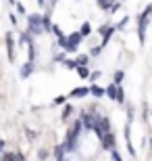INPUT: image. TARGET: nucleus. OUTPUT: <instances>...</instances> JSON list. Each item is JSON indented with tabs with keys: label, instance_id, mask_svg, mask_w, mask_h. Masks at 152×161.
<instances>
[{
	"label": "nucleus",
	"instance_id": "nucleus-1",
	"mask_svg": "<svg viewBox=\"0 0 152 161\" xmlns=\"http://www.w3.org/2000/svg\"><path fill=\"white\" fill-rule=\"evenodd\" d=\"M27 31H29L31 36H40V34H44L42 15H29V17H27Z\"/></svg>",
	"mask_w": 152,
	"mask_h": 161
},
{
	"label": "nucleus",
	"instance_id": "nucleus-2",
	"mask_svg": "<svg viewBox=\"0 0 152 161\" xmlns=\"http://www.w3.org/2000/svg\"><path fill=\"white\" fill-rule=\"evenodd\" d=\"M83 40V36H81V31H73L67 40H65V44H63V48L67 50V53H75L77 50V46H79V42Z\"/></svg>",
	"mask_w": 152,
	"mask_h": 161
},
{
	"label": "nucleus",
	"instance_id": "nucleus-3",
	"mask_svg": "<svg viewBox=\"0 0 152 161\" xmlns=\"http://www.w3.org/2000/svg\"><path fill=\"white\" fill-rule=\"evenodd\" d=\"M148 19L144 13L140 15V19H138V40H140V44H144L146 42V27H148Z\"/></svg>",
	"mask_w": 152,
	"mask_h": 161
},
{
	"label": "nucleus",
	"instance_id": "nucleus-4",
	"mask_svg": "<svg viewBox=\"0 0 152 161\" xmlns=\"http://www.w3.org/2000/svg\"><path fill=\"white\" fill-rule=\"evenodd\" d=\"M100 144H102V149L113 151L115 147H117V138H115V134H113V132H106L104 136H102V140H100Z\"/></svg>",
	"mask_w": 152,
	"mask_h": 161
},
{
	"label": "nucleus",
	"instance_id": "nucleus-5",
	"mask_svg": "<svg viewBox=\"0 0 152 161\" xmlns=\"http://www.w3.org/2000/svg\"><path fill=\"white\" fill-rule=\"evenodd\" d=\"M96 117H98V115L81 113V117H79V119H81V124H83V128H86V130H92V128H94V124H96Z\"/></svg>",
	"mask_w": 152,
	"mask_h": 161
},
{
	"label": "nucleus",
	"instance_id": "nucleus-6",
	"mask_svg": "<svg viewBox=\"0 0 152 161\" xmlns=\"http://www.w3.org/2000/svg\"><path fill=\"white\" fill-rule=\"evenodd\" d=\"M117 31V27H100L98 34H102V46H106L108 44V40H111V36Z\"/></svg>",
	"mask_w": 152,
	"mask_h": 161
},
{
	"label": "nucleus",
	"instance_id": "nucleus-7",
	"mask_svg": "<svg viewBox=\"0 0 152 161\" xmlns=\"http://www.w3.org/2000/svg\"><path fill=\"white\" fill-rule=\"evenodd\" d=\"M6 53H8V61L15 63V44H13V36L6 34Z\"/></svg>",
	"mask_w": 152,
	"mask_h": 161
},
{
	"label": "nucleus",
	"instance_id": "nucleus-8",
	"mask_svg": "<svg viewBox=\"0 0 152 161\" xmlns=\"http://www.w3.org/2000/svg\"><path fill=\"white\" fill-rule=\"evenodd\" d=\"M106 96H108L111 101H117V96H119V86H117L115 82L106 86Z\"/></svg>",
	"mask_w": 152,
	"mask_h": 161
},
{
	"label": "nucleus",
	"instance_id": "nucleus-9",
	"mask_svg": "<svg viewBox=\"0 0 152 161\" xmlns=\"http://www.w3.org/2000/svg\"><path fill=\"white\" fill-rule=\"evenodd\" d=\"M90 94L96 96V98H102V96H106V88H100L98 84H92L90 86Z\"/></svg>",
	"mask_w": 152,
	"mask_h": 161
},
{
	"label": "nucleus",
	"instance_id": "nucleus-10",
	"mask_svg": "<svg viewBox=\"0 0 152 161\" xmlns=\"http://www.w3.org/2000/svg\"><path fill=\"white\" fill-rule=\"evenodd\" d=\"M88 94H90V88H73L71 90V96H75V98H83Z\"/></svg>",
	"mask_w": 152,
	"mask_h": 161
},
{
	"label": "nucleus",
	"instance_id": "nucleus-11",
	"mask_svg": "<svg viewBox=\"0 0 152 161\" xmlns=\"http://www.w3.org/2000/svg\"><path fill=\"white\" fill-rule=\"evenodd\" d=\"M31 73H34V63L29 61V63H25V65L21 67V78H29Z\"/></svg>",
	"mask_w": 152,
	"mask_h": 161
},
{
	"label": "nucleus",
	"instance_id": "nucleus-12",
	"mask_svg": "<svg viewBox=\"0 0 152 161\" xmlns=\"http://www.w3.org/2000/svg\"><path fill=\"white\" fill-rule=\"evenodd\" d=\"M75 71H77V75H79V78H90V69H88V65H79Z\"/></svg>",
	"mask_w": 152,
	"mask_h": 161
},
{
	"label": "nucleus",
	"instance_id": "nucleus-13",
	"mask_svg": "<svg viewBox=\"0 0 152 161\" xmlns=\"http://www.w3.org/2000/svg\"><path fill=\"white\" fill-rule=\"evenodd\" d=\"M42 23H44V31H52V21L48 15H42Z\"/></svg>",
	"mask_w": 152,
	"mask_h": 161
},
{
	"label": "nucleus",
	"instance_id": "nucleus-14",
	"mask_svg": "<svg viewBox=\"0 0 152 161\" xmlns=\"http://www.w3.org/2000/svg\"><path fill=\"white\" fill-rule=\"evenodd\" d=\"M96 2H98L100 8H104V11H111V6H113V2H115V0H96Z\"/></svg>",
	"mask_w": 152,
	"mask_h": 161
},
{
	"label": "nucleus",
	"instance_id": "nucleus-15",
	"mask_svg": "<svg viewBox=\"0 0 152 161\" xmlns=\"http://www.w3.org/2000/svg\"><path fill=\"white\" fill-rule=\"evenodd\" d=\"M79 31H81V36H83V38H88L90 34H92V25H90L88 21H86V23L81 25V30H79Z\"/></svg>",
	"mask_w": 152,
	"mask_h": 161
},
{
	"label": "nucleus",
	"instance_id": "nucleus-16",
	"mask_svg": "<svg viewBox=\"0 0 152 161\" xmlns=\"http://www.w3.org/2000/svg\"><path fill=\"white\" fill-rule=\"evenodd\" d=\"M0 161H17V153H2Z\"/></svg>",
	"mask_w": 152,
	"mask_h": 161
},
{
	"label": "nucleus",
	"instance_id": "nucleus-17",
	"mask_svg": "<svg viewBox=\"0 0 152 161\" xmlns=\"http://www.w3.org/2000/svg\"><path fill=\"white\" fill-rule=\"evenodd\" d=\"M88 61H90L88 54H79V57L75 59V63H77V67H79V65H88Z\"/></svg>",
	"mask_w": 152,
	"mask_h": 161
},
{
	"label": "nucleus",
	"instance_id": "nucleus-18",
	"mask_svg": "<svg viewBox=\"0 0 152 161\" xmlns=\"http://www.w3.org/2000/svg\"><path fill=\"white\" fill-rule=\"evenodd\" d=\"M123 78H125V73H123V71H115V78H113V82L117 84V86H121Z\"/></svg>",
	"mask_w": 152,
	"mask_h": 161
},
{
	"label": "nucleus",
	"instance_id": "nucleus-19",
	"mask_svg": "<svg viewBox=\"0 0 152 161\" xmlns=\"http://www.w3.org/2000/svg\"><path fill=\"white\" fill-rule=\"evenodd\" d=\"M71 111H73V107H71V105H65V109H63V119H67V117H69Z\"/></svg>",
	"mask_w": 152,
	"mask_h": 161
},
{
	"label": "nucleus",
	"instance_id": "nucleus-20",
	"mask_svg": "<svg viewBox=\"0 0 152 161\" xmlns=\"http://www.w3.org/2000/svg\"><path fill=\"white\" fill-rule=\"evenodd\" d=\"M102 48H104L102 44H100V46H94V48H92V53H90V54H92V57H98V54L102 53Z\"/></svg>",
	"mask_w": 152,
	"mask_h": 161
},
{
	"label": "nucleus",
	"instance_id": "nucleus-21",
	"mask_svg": "<svg viewBox=\"0 0 152 161\" xmlns=\"http://www.w3.org/2000/svg\"><path fill=\"white\" fill-rule=\"evenodd\" d=\"M117 103H121V105L125 103V92H123V88H121V86H119V96H117Z\"/></svg>",
	"mask_w": 152,
	"mask_h": 161
},
{
	"label": "nucleus",
	"instance_id": "nucleus-22",
	"mask_svg": "<svg viewBox=\"0 0 152 161\" xmlns=\"http://www.w3.org/2000/svg\"><path fill=\"white\" fill-rule=\"evenodd\" d=\"M65 67H67V69H77V63L75 61H67L65 59Z\"/></svg>",
	"mask_w": 152,
	"mask_h": 161
},
{
	"label": "nucleus",
	"instance_id": "nucleus-23",
	"mask_svg": "<svg viewBox=\"0 0 152 161\" xmlns=\"http://www.w3.org/2000/svg\"><path fill=\"white\" fill-rule=\"evenodd\" d=\"M54 103H56V105H65V103H67V96H65V94L56 96V98H54Z\"/></svg>",
	"mask_w": 152,
	"mask_h": 161
},
{
	"label": "nucleus",
	"instance_id": "nucleus-24",
	"mask_svg": "<svg viewBox=\"0 0 152 161\" xmlns=\"http://www.w3.org/2000/svg\"><path fill=\"white\" fill-rule=\"evenodd\" d=\"M46 157H48V151H44V149H40V151H38V159H40V161H44Z\"/></svg>",
	"mask_w": 152,
	"mask_h": 161
},
{
	"label": "nucleus",
	"instance_id": "nucleus-25",
	"mask_svg": "<svg viewBox=\"0 0 152 161\" xmlns=\"http://www.w3.org/2000/svg\"><path fill=\"white\" fill-rule=\"evenodd\" d=\"M111 157H113V161H123V159H121V155H119V153H117L115 149L111 151Z\"/></svg>",
	"mask_w": 152,
	"mask_h": 161
},
{
	"label": "nucleus",
	"instance_id": "nucleus-26",
	"mask_svg": "<svg viewBox=\"0 0 152 161\" xmlns=\"http://www.w3.org/2000/svg\"><path fill=\"white\" fill-rule=\"evenodd\" d=\"M144 15H146V17H150V15H152V4H148L146 8H144Z\"/></svg>",
	"mask_w": 152,
	"mask_h": 161
},
{
	"label": "nucleus",
	"instance_id": "nucleus-27",
	"mask_svg": "<svg viewBox=\"0 0 152 161\" xmlns=\"http://www.w3.org/2000/svg\"><path fill=\"white\" fill-rule=\"evenodd\" d=\"M100 78V71H94V73H90V80H98Z\"/></svg>",
	"mask_w": 152,
	"mask_h": 161
},
{
	"label": "nucleus",
	"instance_id": "nucleus-28",
	"mask_svg": "<svg viewBox=\"0 0 152 161\" xmlns=\"http://www.w3.org/2000/svg\"><path fill=\"white\" fill-rule=\"evenodd\" d=\"M25 132H27V138H29V140H34V138H35V134L31 130H25Z\"/></svg>",
	"mask_w": 152,
	"mask_h": 161
},
{
	"label": "nucleus",
	"instance_id": "nucleus-29",
	"mask_svg": "<svg viewBox=\"0 0 152 161\" xmlns=\"http://www.w3.org/2000/svg\"><path fill=\"white\" fill-rule=\"evenodd\" d=\"M17 161H25V157H23V153H17Z\"/></svg>",
	"mask_w": 152,
	"mask_h": 161
},
{
	"label": "nucleus",
	"instance_id": "nucleus-30",
	"mask_svg": "<svg viewBox=\"0 0 152 161\" xmlns=\"http://www.w3.org/2000/svg\"><path fill=\"white\" fill-rule=\"evenodd\" d=\"M4 147H6V142H4V140H0V153H2V149H4Z\"/></svg>",
	"mask_w": 152,
	"mask_h": 161
},
{
	"label": "nucleus",
	"instance_id": "nucleus-31",
	"mask_svg": "<svg viewBox=\"0 0 152 161\" xmlns=\"http://www.w3.org/2000/svg\"><path fill=\"white\" fill-rule=\"evenodd\" d=\"M38 4H40V6H44V4H46V0H38Z\"/></svg>",
	"mask_w": 152,
	"mask_h": 161
},
{
	"label": "nucleus",
	"instance_id": "nucleus-32",
	"mask_svg": "<svg viewBox=\"0 0 152 161\" xmlns=\"http://www.w3.org/2000/svg\"><path fill=\"white\" fill-rule=\"evenodd\" d=\"M119 2H123V0H119Z\"/></svg>",
	"mask_w": 152,
	"mask_h": 161
},
{
	"label": "nucleus",
	"instance_id": "nucleus-33",
	"mask_svg": "<svg viewBox=\"0 0 152 161\" xmlns=\"http://www.w3.org/2000/svg\"><path fill=\"white\" fill-rule=\"evenodd\" d=\"M150 144H152V140H150Z\"/></svg>",
	"mask_w": 152,
	"mask_h": 161
}]
</instances>
